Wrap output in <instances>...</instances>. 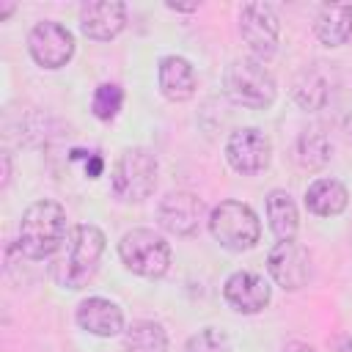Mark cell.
<instances>
[{
    "label": "cell",
    "mask_w": 352,
    "mask_h": 352,
    "mask_svg": "<svg viewBox=\"0 0 352 352\" xmlns=\"http://www.w3.org/2000/svg\"><path fill=\"white\" fill-rule=\"evenodd\" d=\"M102 253H104V234L91 223L74 226L50 267L52 280L63 289H82L94 278Z\"/></svg>",
    "instance_id": "1"
},
{
    "label": "cell",
    "mask_w": 352,
    "mask_h": 352,
    "mask_svg": "<svg viewBox=\"0 0 352 352\" xmlns=\"http://www.w3.org/2000/svg\"><path fill=\"white\" fill-rule=\"evenodd\" d=\"M66 209L55 201H36L22 212L19 231H16V248L25 258L41 261L60 250L66 242Z\"/></svg>",
    "instance_id": "2"
},
{
    "label": "cell",
    "mask_w": 352,
    "mask_h": 352,
    "mask_svg": "<svg viewBox=\"0 0 352 352\" xmlns=\"http://www.w3.org/2000/svg\"><path fill=\"white\" fill-rule=\"evenodd\" d=\"M157 170H160L157 157L148 148H143V146L124 148L110 173L113 195L124 204L146 201L157 187Z\"/></svg>",
    "instance_id": "3"
},
{
    "label": "cell",
    "mask_w": 352,
    "mask_h": 352,
    "mask_svg": "<svg viewBox=\"0 0 352 352\" xmlns=\"http://www.w3.org/2000/svg\"><path fill=\"white\" fill-rule=\"evenodd\" d=\"M223 82H226V94L242 104V107H250V110H264L275 102V77L270 74V69L264 66V60H256V58H236L226 66V74H223Z\"/></svg>",
    "instance_id": "4"
},
{
    "label": "cell",
    "mask_w": 352,
    "mask_h": 352,
    "mask_svg": "<svg viewBox=\"0 0 352 352\" xmlns=\"http://www.w3.org/2000/svg\"><path fill=\"white\" fill-rule=\"evenodd\" d=\"M209 231H212L214 242H220V248L242 253L258 242L261 223L248 204L228 198V201H220L209 212Z\"/></svg>",
    "instance_id": "5"
},
{
    "label": "cell",
    "mask_w": 352,
    "mask_h": 352,
    "mask_svg": "<svg viewBox=\"0 0 352 352\" xmlns=\"http://www.w3.org/2000/svg\"><path fill=\"white\" fill-rule=\"evenodd\" d=\"M124 267L140 278H162L170 267V245L151 228H132L118 242Z\"/></svg>",
    "instance_id": "6"
},
{
    "label": "cell",
    "mask_w": 352,
    "mask_h": 352,
    "mask_svg": "<svg viewBox=\"0 0 352 352\" xmlns=\"http://www.w3.org/2000/svg\"><path fill=\"white\" fill-rule=\"evenodd\" d=\"M28 50L30 58L41 66V69H63L72 55H74V36L66 25L55 22V19H44L36 22L28 33Z\"/></svg>",
    "instance_id": "7"
},
{
    "label": "cell",
    "mask_w": 352,
    "mask_h": 352,
    "mask_svg": "<svg viewBox=\"0 0 352 352\" xmlns=\"http://www.w3.org/2000/svg\"><path fill=\"white\" fill-rule=\"evenodd\" d=\"M239 33L256 60H270L278 50V36H280V25L272 6L245 3L239 11Z\"/></svg>",
    "instance_id": "8"
},
{
    "label": "cell",
    "mask_w": 352,
    "mask_h": 352,
    "mask_svg": "<svg viewBox=\"0 0 352 352\" xmlns=\"http://www.w3.org/2000/svg\"><path fill=\"white\" fill-rule=\"evenodd\" d=\"M272 143L270 138L256 126L234 129L226 140V160L228 165L242 176H256L270 165Z\"/></svg>",
    "instance_id": "9"
},
{
    "label": "cell",
    "mask_w": 352,
    "mask_h": 352,
    "mask_svg": "<svg viewBox=\"0 0 352 352\" xmlns=\"http://www.w3.org/2000/svg\"><path fill=\"white\" fill-rule=\"evenodd\" d=\"M267 270L280 289L297 292L311 278V256L300 242L278 239L267 253Z\"/></svg>",
    "instance_id": "10"
},
{
    "label": "cell",
    "mask_w": 352,
    "mask_h": 352,
    "mask_svg": "<svg viewBox=\"0 0 352 352\" xmlns=\"http://www.w3.org/2000/svg\"><path fill=\"white\" fill-rule=\"evenodd\" d=\"M204 214H206V206L204 201L195 195V192H187V190H176V192H168L160 206H157V220L160 226L168 231V234H176V236H190L198 231V226L204 223Z\"/></svg>",
    "instance_id": "11"
},
{
    "label": "cell",
    "mask_w": 352,
    "mask_h": 352,
    "mask_svg": "<svg viewBox=\"0 0 352 352\" xmlns=\"http://www.w3.org/2000/svg\"><path fill=\"white\" fill-rule=\"evenodd\" d=\"M223 297L236 314H258L270 305L272 289L264 280V275L250 272V270H239V272H231L226 278Z\"/></svg>",
    "instance_id": "12"
},
{
    "label": "cell",
    "mask_w": 352,
    "mask_h": 352,
    "mask_svg": "<svg viewBox=\"0 0 352 352\" xmlns=\"http://www.w3.org/2000/svg\"><path fill=\"white\" fill-rule=\"evenodd\" d=\"M126 25V6L118 0H96L80 8V30L94 41L116 38Z\"/></svg>",
    "instance_id": "13"
},
{
    "label": "cell",
    "mask_w": 352,
    "mask_h": 352,
    "mask_svg": "<svg viewBox=\"0 0 352 352\" xmlns=\"http://www.w3.org/2000/svg\"><path fill=\"white\" fill-rule=\"evenodd\" d=\"M157 85L168 102H187L198 88V77L187 58L165 55L160 58V66H157Z\"/></svg>",
    "instance_id": "14"
},
{
    "label": "cell",
    "mask_w": 352,
    "mask_h": 352,
    "mask_svg": "<svg viewBox=\"0 0 352 352\" xmlns=\"http://www.w3.org/2000/svg\"><path fill=\"white\" fill-rule=\"evenodd\" d=\"M77 324L91 336L110 338L124 330V314L107 297H88L77 305Z\"/></svg>",
    "instance_id": "15"
},
{
    "label": "cell",
    "mask_w": 352,
    "mask_h": 352,
    "mask_svg": "<svg viewBox=\"0 0 352 352\" xmlns=\"http://www.w3.org/2000/svg\"><path fill=\"white\" fill-rule=\"evenodd\" d=\"M349 192L338 179H316L305 190V209L316 217H336L346 209Z\"/></svg>",
    "instance_id": "16"
},
{
    "label": "cell",
    "mask_w": 352,
    "mask_h": 352,
    "mask_svg": "<svg viewBox=\"0 0 352 352\" xmlns=\"http://www.w3.org/2000/svg\"><path fill=\"white\" fill-rule=\"evenodd\" d=\"M314 33L324 47H341L352 36V6H322L314 22Z\"/></svg>",
    "instance_id": "17"
},
{
    "label": "cell",
    "mask_w": 352,
    "mask_h": 352,
    "mask_svg": "<svg viewBox=\"0 0 352 352\" xmlns=\"http://www.w3.org/2000/svg\"><path fill=\"white\" fill-rule=\"evenodd\" d=\"M267 220L270 228L278 239H294L297 226H300V214H297V204L286 190H270L267 192Z\"/></svg>",
    "instance_id": "18"
},
{
    "label": "cell",
    "mask_w": 352,
    "mask_h": 352,
    "mask_svg": "<svg viewBox=\"0 0 352 352\" xmlns=\"http://www.w3.org/2000/svg\"><path fill=\"white\" fill-rule=\"evenodd\" d=\"M124 352H168V333L160 322L138 319L124 330Z\"/></svg>",
    "instance_id": "19"
},
{
    "label": "cell",
    "mask_w": 352,
    "mask_h": 352,
    "mask_svg": "<svg viewBox=\"0 0 352 352\" xmlns=\"http://www.w3.org/2000/svg\"><path fill=\"white\" fill-rule=\"evenodd\" d=\"M330 157H333V143H330V138L324 132L311 129V132L300 135V140H297V162L302 168L316 170V168L327 165Z\"/></svg>",
    "instance_id": "20"
},
{
    "label": "cell",
    "mask_w": 352,
    "mask_h": 352,
    "mask_svg": "<svg viewBox=\"0 0 352 352\" xmlns=\"http://www.w3.org/2000/svg\"><path fill=\"white\" fill-rule=\"evenodd\" d=\"M121 104H124V91H121V85H116V82H102V85H96V91H94V96H91V110H94V116H96L99 121H113V118L118 116Z\"/></svg>",
    "instance_id": "21"
},
{
    "label": "cell",
    "mask_w": 352,
    "mask_h": 352,
    "mask_svg": "<svg viewBox=\"0 0 352 352\" xmlns=\"http://www.w3.org/2000/svg\"><path fill=\"white\" fill-rule=\"evenodd\" d=\"M184 352H231L228 336L217 327H204L187 338Z\"/></svg>",
    "instance_id": "22"
},
{
    "label": "cell",
    "mask_w": 352,
    "mask_h": 352,
    "mask_svg": "<svg viewBox=\"0 0 352 352\" xmlns=\"http://www.w3.org/2000/svg\"><path fill=\"white\" fill-rule=\"evenodd\" d=\"M294 99H297L305 110L322 107L324 99H327V82H324L319 74H308V82H297V88H294Z\"/></svg>",
    "instance_id": "23"
},
{
    "label": "cell",
    "mask_w": 352,
    "mask_h": 352,
    "mask_svg": "<svg viewBox=\"0 0 352 352\" xmlns=\"http://www.w3.org/2000/svg\"><path fill=\"white\" fill-rule=\"evenodd\" d=\"M11 182V154L3 151V176H0V187H8Z\"/></svg>",
    "instance_id": "24"
},
{
    "label": "cell",
    "mask_w": 352,
    "mask_h": 352,
    "mask_svg": "<svg viewBox=\"0 0 352 352\" xmlns=\"http://www.w3.org/2000/svg\"><path fill=\"white\" fill-rule=\"evenodd\" d=\"M280 352H316V349L311 344H305V341H289V344H283Z\"/></svg>",
    "instance_id": "25"
},
{
    "label": "cell",
    "mask_w": 352,
    "mask_h": 352,
    "mask_svg": "<svg viewBox=\"0 0 352 352\" xmlns=\"http://www.w3.org/2000/svg\"><path fill=\"white\" fill-rule=\"evenodd\" d=\"M333 352H352V336H341L333 341Z\"/></svg>",
    "instance_id": "26"
},
{
    "label": "cell",
    "mask_w": 352,
    "mask_h": 352,
    "mask_svg": "<svg viewBox=\"0 0 352 352\" xmlns=\"http://www.w3.org/2000/svg\"><path fill=\"white\" fill-rule=\"evenodd\" d=\"M165 8H170V11H182V14H190V11H198V3H165Z\"/></svg>",
    "instance_id": "27"
},
{
    "label": "cell",
    "mask_w": 352,
    "mask_h": 352,
    "mask_svg": "<svg viewBox=\"0 0 352 352\" xmlns=\"http://www.w3.org/2000/svg\"><path fill=\"white\" fill-rule=\"evenodd\" d=\"M16 11V3H0V22H6Z\"/></svg>",
    "instance_id": "28"
}]
</instances>
